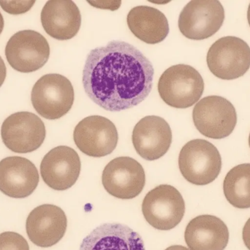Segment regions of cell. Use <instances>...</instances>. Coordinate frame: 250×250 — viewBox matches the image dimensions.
<instances>
[{"label":"cell","mask_w":250,"mask_h":250,"mask_svg":"<svg viewBox=\"0 0 250 250\" xmlns=\"http://www.w3.org/2000/svg\"><path fill=\"white\" fill-rule=\"evenodd\" d=\"M151 62L134 45L112 41L94 48L86 57L83 85L89 98L110 112H120L141 104L153 87Z\"/></svg>","instance_id":"6da1fadb"},{"label":"cell","mask_w":250,"mask_h":250,"mask_svg":"<svg viewBox=\"0 0 250 250\" xmlns=\"http://www.w3.org/2000/svg\"><path fill=\"white\" fill-rule=\"evenodd\" d=\"M204 91V81L192 66L179 64L165 70L158 82L160 98L170 107L187 109L198 103Z\"/></svg>","instance_id":"7a4b0ae2"},{"label":"cell","mask_w":250,"mask_h":250,"mask_svg":"<svg viewBox=\"0 0 250 250\" xmlns=\"http://www.w3.org/2000/svg\"><path fill=\"white\" fill-rule=\"evenodd\" d=\"M182 176L192 184L212 183L220 175L222 158L217 148L208 141L195 139L184 145L179 157Z\"/></svg>","instance_id":"3957f363"},{"label":"cell","mask_w":250,"mask_h":250,"mask_svg":"<svg viewBox=\"0 0 250 250\" xmlns=\"http://www.w3.org/2000/svg\"><path fill=\"white\" fill-rule=\"evenodd\" d=\"M74 89L70 81L58 73L40 78L32 88L31 101L37 113L48 120H57L71 110Z\"/></svg>","instance_id":"277c9868"},{"label":"cell","mask_w":250,"mask_h":250,"mask_svg":"<svg viewBox=\"0 0 250 250\" xmlns=\"http://www.w3.org/2000/svg\"><path fill=\"white\" fill-rule=\"evenodd\" d=\"M207 62L210 71L219 79H238L250 69V47L237 37H223L210 47Z\"/></svg>","instance_id":"5b68a950"},{"label":"cell","mask_w":250,"mask_h":250,"mask_svg":"<svg viewBox=\"0 0 250 250\" xmlns=\"http://www.w3.org/2000/svg\"><path fill=\"white\" fill-rule=\"evenodd\" d=\"M142 213L147 223L159 230H170L182 222L185 203L180 192L167 184H162L146 195Z\"/></svg>","instance_id":"8992f818"},{"label":"cell","mask_w":250,"mask_h":250,"mask_svg":"<svg viewBox=\"0 0 250 250\" xmlns=\"http://www.w3.org/2000/svg\"><path fill=\"white\" fill-rule=\"evenodd\" d=\"M192 119L201 135L220 139L231 135L237 123V114L229 100L210 95L197 103L192 112Z\"/></svg>","instance_id":"52a82bcc"},{"label":"cell","mask_w":250,"mask_h":250,"mask_svg":"<svg viewBox=\"0 0 250 250\" xmlns=\"http://www.w3.org/2000/svg\"><path fill=\"white\" fill-rule=\"evenodd\" d=\"M5 56L14 70L31 73L39 70L48 62L49 44L45 37L36 31H19L7 43Z\"/></svg>","instance_id":"ba28073f"},{"label":"cell","mask_w":250,"mask_h":250,"mask_svg":"<svg viewBox=\"0 0 250 250\" xmlns=\"http://www.w3.org/2000/svg\"><path fill=\"white\" fill-rule=\"evenodd\" d=\"M225 10L217 0H192L181 12L179 28L188 39L201 41L214 35L223 26Z\"/></svg>","instance_id":"9c48e42d"},{"label":"cell","mask_w":250,"mask_h":250,"mask_svg":"<svg viewBox=\"0 0 250 250\" xmlns=\"http://www.w3.org/2000/svg\"><path fill=\"white\" fill-rule=\"evenodd\" d=\"M46 136L45 124L36 114L19 112L7 117L1 128L3 143L10 151L28 154L38 150Z\"/></svg>","instance_id":"30bf717a"},{"label":"cell","mask_w":250,"mask_h":250,"mask_svg":"<svg viewBox=\"0 0 250 250\" xmlns=\"http://www.w3.org/2000/svg\"><path fill=\"white\" fill-rule=\"evenodd\" d=\"M73 139L83 154L101 158L116 149L119 135L117 127L109 119L92 115L78 123L73 132Z\"/></svg>","instance_id":"8fae6325"},{"label":"cell","mask_w":250,"mask_h":250,"mask_svg":"<svg viewBox=\"0 0 250 250\" xmlns=\"http://www.w3.org/2000/svg\"><path fill=\"white\" fill-rule=\"evenodd\" d=\"M102 183L109 195L119 199H133L142 192L145 186V171L134 159L117 157L104 168Z\"/></svg>","instance_id":"7c38bea8"},{"label":"cell","mask_w":250,"mask_h":250,"mask_svg":"<svg viewBox=\"0 0 250 250\" xmlns=\"http://www.w3.org/2000/svg\"><path fill=\"white\" fill-rule=\"evenodd\" d=\"M82 162L76 151L70 147H56L42 159L41 174L42 180L54 190L71 188L80 176Z\"/></svg>","instance_id":"4fadbf2b"},{"label":"cell","mask_w":250,"mask_h":250,"mask_svg":"<svg viewBox=\"0 0 250 250\" xmlns=\"http://www.w3.org/2000/svg\"><path fill=\"white\" fill-rule=\"evenodd\" d=\"M67 227L65 213L57 205L44 204L29 213L26 230L29 240L40 248H51L64 237Z\"/></svg>","instance_id":"5bb4252c"},{"label":"cell","mask_w":250,"mask_h":250,"mask_svg":"<svg viewBox=\"0 0 250 250\" xmlns=\"http://www.w3.org/2000/svg\"><path fill=\"white\" fill-rule=\"evenodd\" d=\"M172 138L171 129L167 122L159 116L149 115L135 125L132 140L140 157L147 161H154L168 151Z\"/></svg>","instance_id":"9a60e30c"},{"label":"cell","mask_w":250,"mask_h":250,"mask_svg":"<svg viewBox=\"0 0 250 250\" xmlns=\"http://www.w3.org/2000/svg\"><path fill=\"white\" fill-rule=\"evenodd\" d=\"M38 169L27 159L9 157L0 161V191L13 198H25L39 183Z\"/></svg>","instance_id":"2e32d148"},{"label":"cell","mask_w":250,"mask_h":250,"mask_svg":"<svg viewBox=\"0 0 250 250\" xmlns=\"http://www.w3.org/2000/svg\"><path fill=\"white\" fill-rule=\"evenodd\" d=\"M41 19L45 32L59 41L74 38L82 25L80 10L70 0L47 1L41 12Z\"/></svg>","instance_id":"e0dca14e"},{"label":"cell","mask_w":250,"mask_h":250,"mask_svg":"<svg viewBox=\"0 0 250 250\" xmlns=\"http://www.w3.org/2000/svg\"><path fill=\"white\" fill-rule=\"evenodd\" d=\"M79 250H146L141 236L125 225L105 223L84 238Z\"/></svg>","instance_id":"ac0fdd59"},{"label":"cell","mask_w":250,"mask_h":250,"mask_svg":"<svg viewBox=\"0 0 250 250\" xmlns=\"http://www.w3.org/2000/svg\"><path fill=\"white\" fill-rule=\"evenodd\" d=\"M185 239L191 250H224L229 244V230L218 217L200 215L188 223Z\"/></svg>","instance_id":"d6986e66"},{"label":"cell","mask_w":250,"mask_h":250,"mask_svg":"<svg viewBox=\"0 0 250 250\" xmlns=\"http://www.w3.org/2000/svg\"><path fill=\"white\" fill-rule=\"evenodd\" d=\"M126 22L129 30L137 38L151 45L164 41L170 30L166 16L149 6L133 7L128 13Z\"/></svg>","instance_id":"ffe728a7"},{"label":"cell","mask_w":250,"mask_h":250,"mask_svg":"<svg viewBox=\"0 0 250 250\" xmlns=\"http://www.w3.org/2000/svg\"><path fill=\"white\" fill-rule=\"evenodd\" d=\"M226 199L235 208H250V164H242L232 168L223 182Z\"/></svg>","instance_id":"44dd1931"},{"label":"cell","mask_w":250,"mask_h":250,"mask_svg":"<svg viewBox=\"0 0 250 250\" xmlns=\"http://www.w3.org/2000/svg\"><path fill=\"white\" fill-rule=\"evenodd\" d=\"M0 250H29L26 239L15 232L0 233Z\"/></svg>","instance_id":"7402d4cb"},{"label":"cell","mask_w":250,"mask_h":250,"mask_svg":"<svg viewBox=\"0 0 250 250\" xmlns=\"http://www.w3.org/2000/svg\"><path fill=\"white\" fill-rule=\"evenodd\" d=\"M35 1H0L1 8L12 15L23 14L29 11Z\"/></svg>","instance_id":"603a6c76"},{"label":"cell","mask_w":250,"mask_h":250,"mask_svg":"<svg viewBox=\"0 0 250 250\" xmlns=\"http://www.w3.org/2000/svg\"><path fill=\"white\" fill-rule=\"evenodd\" d=\"M244 243L248 250H250V217L244 226L243 232H242Z\"/></svg>","instance_id":"cb8c5ba5"},{"label":"cell","mask_w":250,"mask_h":250,"mask_svg":"<svg viewBox=\"0 0 250 250\" xmlns=\"http://www.w3.org/2000/svg\"><path fill=\"white\" fill-rule=\"evenodd\" d=\"M6 75H7V68L4 60L0 57V88L5 80Z\"/></svg>","instance_id":"d4e9b609"},{"label":"cell","mask_w":250,"mask_h":250,"mask_svg":"<svg viewBox=\"0 0 250 250\" xmlns=\"http://www.w3.org/2000/svg\"><path fill=\"white\" fill-rule=\"evenodd\" d=\"M165 250H191L189 248H185L182 245H173V246L169 247L167 249Z\"/></svg>","instance_id":"484cf974"},{"label":"cell","mask_w":250,"mask_h":250,"mask_svg":"<svg viewBox=\"0 0 250 250\" xmlns=\"http://www.w3.org/2000/svg\"><path fill=\"white\" fill-rule=\"evenodd\" d=\"M4 19H3L2 15H1V13H0V35H1L3 29H4Z\"/></svg>","instance_id":"4316f807"},{"label":"cell","mask_w":250,"mask_h":250,"mask_svg":"<svg viewBox=\"0 0 250 250\" xmlns=\"http://www.w3.org/2000/svg\"><path fill=\"white\" fill-rule=\"evenodd\" d=\"M248 23H249V24L250 26V4L249 7H248Z\"/></svg>","instance_id":"83f0119b"},{"label":"cell","mask_w":250,"mask_h":250,"mask_svg":"<svg viewBox=\"0 0 250 250\" xmlns=\"http://www.w3.org/2000/svg\"><path fill=\"white\" fill-rule=\"evenodd\" d=\"M249 145H250V136H249Z\"/></svg>","instance_id":"f1b7e54d"}]
</instances>
